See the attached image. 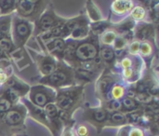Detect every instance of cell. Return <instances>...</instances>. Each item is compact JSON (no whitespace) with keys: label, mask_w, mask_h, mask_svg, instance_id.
Returning a JSON list of instances; mask_svg holds the SVG:
<instances>
[{"label":"cell","mask_w":159,"mask_h":136,"mask_svg":"<svg viewBox=\"0 0 159 136\" xmlns=\"http://www.w3.org/2000/svg\"><path fill=\"white\" fill-rule=\"evenodd\" d=\"M10 108V102L7 99H3L0 101V112H6Z\"/></svg>","instance_id":"cell-28"},{"label":"cell","mask_w":159,"mask_h":136,"mask_svg":"<svg viewBox=\"0 0 159 136\" xmlns=\"http://www.w3.org/2000/svg\"><path fill=\"white\" fill-rule=\"evenodd\" d=\"M132 7V2L127 0H117L113 3V10L116 13H125Z\"/></svg>","instance_id":"cell-3"},{"label":"cell","mask_w":159,"mask_h":136,"mask_svg":"<svg viewBox=\"0 0 159 136\" xmlns=\"http://www.w3.org/2000/svg\"><path fill=\"white\" fill-rule=\"evenodd\" d=\"M77 134L79 136H86L88 134V130L85 126H80L77 129Z\"/></svg>","instance_id":"cell-36"},{"label":"cell","mask_w":159,"mask_h":136,"mask_svg":"<svg viewBox=\"0 0 159 136\" xmlns=\"http://www.w3.org/2000/svg\"><path fill=\"white\" fill-rule=\"evenodd\" d=\"M7 95V101H10V102H16L19 98V93H18V91H16L15 89H10L7 91L6 93Z\"/></svg>","instance_id":"cell-24"},{"label":"cell","mask_w":159,"mask_h":136,"mask_svg":"<svg viewBox=\"0 0 159 136\" xmlns=\"http://www.w3.org/2000/svg\"><path fill=\"white\" fill-rule=\"evenodd\" d=\"M45 111H46V114L49 118H55L57 116V114H58V109H57L56 106L53 105V104H48L46 106Z\"/></svg>","instance_id":"cell-19"},{"label":"cell","mask_w":159,"mask_h":136,"mask_svg":"<svg viewBox=\"0 0 159 136\" xmlns=\"http://www.w3.org/2000/svg\"><path fill=\"white\" fill-rule=\"evenodd\" d=\"M126 120V117L122 114V113H119V112H116V113H114L112 115V120L114 122H116V123H120V122H124Z\"/></svg>","instance_id":"cell-27"},{"label":"cell","mask_w":159,"mask_h":136,"mask_svg":"<svg viewBox=\"0 0 159 136\" xmlns=\"http://www.w3.org/2000/svg\"><path fill=\"white\" fill-rule=\"evenodd\" d=\"M153 32V28L151 27V25H143L137 33V35L139 36L140 39H146L148 38Z\"/></svg>","instance_id":"cell-13"},{"label":"cell","mask_w":159,"mask_h":136,"mask_svg":"<svg viewBox=\"0 0 159 136\" xmlns=\"http://www.w3.org/2000/svg\"><path fill=\"white\" fill-rule=\"evenodd\" d=\"M112 95L115 99H120L123 95H124V89L123 87L116 85L114 86L113 90H112Z\"/></svg>","instance_id":"cell-20"},{"label":"cell","mask_w":159,"mask_h":136,"mask_svg":"<svg viewBox=\"0 0 159 136\" xmlns=\"http://www.w3.org/2000/svg\"><path fill=\"white\" fill-rule=\"evenodd\" d=\"M105 118H106V113L103 110H98L94 114V119L97 121H102L105 120Z\"/></svg>","instance_id":"cell-29"},{"label":"cell","mask_w":159,"mask_h":136,"mask_svg":"<svg viewBox=\"0 0 159 136\" xmlns=\"http://www.w3.org/2000/svg\"><path fill=\"white\" fill-rule=\"evenodd\" d=\"M122 106L121 102H119L118 100H114L112 101V103L110 104V107L114 110H119Z\"/></svg>","instance_id":"cell-34"},{"label":"cell","mask_w":159,"mask_h":136,"mask_svg":"<svg viewBox=\"0 0 159 136\" xmlns=\"http://www.w3.org/2000/svg\"><path fill=\"white\" fill-rule=\"evenodd\" d=\"M0 49L5 50H10L12 49V43L10 41V39L7 38V37H3L0 38Z\"/></svg>","instance_id":"cell-21"},{"label":"cell","mask_w":159,"mask_h":136,"mask_svg":"<svg viewBox=\"0 0 159 136\" xmlns=\"http://www.w3.org/2000/svg\"><path fill=\"white\" fill-rule=\"evenodd\" d=\"M34 8V2L32 1H20L19 4V9L23 15H29Z\"/></svg>","instance_id":"cell-7"},{"label":"cell","mask_w":159,"mask_h":136,"mask_svg":"<svg viewBox=\"0 0 159 136\" xmlns=\"http://www.w3.org/2000/svg\"><path fill=\"white\" fill-rule=\"evenodd\" d=\"M3 56H5V51L0 49V57H3Z\"/></svg>","instance_id":"cell-41"},{"label":"cell","mask_w":159,"mask_h":136,"mask_svg":"<svg viewBox=\"0 0 159 136\" xmlns=\"http://www.w3.org/2000/svg\"><path fill=\"white\" fill-rule=\"evenodd\" d=\"M97 49L91 43H83L75 49V56L82 61H89L95 59Z\"/></svg>","instance_id":"cell-1"},{"label":"cell","mask_w":159,"mask_h":136,"mask_svg":"<svg viewBox=\"0 0 159 136\" xmlns=\"http://www.w3.org/2000/svg\"><path fill=\"white\" fill-rule=\"evenodd\" d=\"M132 74H133V70L131 68H126L123 73V75L126 78H130L132 77Z\"/></svg>","instance_id":"cell-37"},{"label":"cell","mask_w":159,"mask_h":136,"mask_svg":"<svg viewBox=\"0 0 159 136\" xmlns=\"http://www.w3.org/2000/svg\"><path fill=\"white\" fill-rule=\"evenodd\" d=\"M48 49L52 53H61L64 50L65 46L61 39H55L48 45Z\"/></svg>","instance_id":"cell-5"},{"label":"cell","mask_w":159,"mask_h":136,"mask_svg":"<svg viewBox=\"0 0 159 136\" xmlns=\"http://www.w3.org/2000/svg\"><path fill=\"white\" fill-rule=\"evenodd\" d=\"M123 106L127 109H134L136 107L137 104H136V102L132 98H126L123 101Z\"/></svg>","instance_id":"cell-26"},{"label":"cell","mask_w":159,"mask_h":136,"mask_svg":"<svg viewBox=\"0 0 159 136\" xmlns=\"http://www.w3.org/2000/svg\"><path fill=\"white\" fill-rule=\"evenodd\" d=\"M129 136H143V133L140 129H134L130 132Z\"/></svg>","instance_id":"cell-38"},{"label":"cell","mask_w":159,"mask_h":136,"mask_svg":"<svg viewBox=\"0 0 159 136\" xmlns=\"http://www.w3.org/2000/svg\"><path fill=\"white\" fill-rule=\"evenodd\" d=\"M55 68H56V65L53 62L46 61L41 65V72L44 75H51L52 73H54Z\"/></svg>","instance_id":"cell-14"},{"label":"cell","mask_w":159,"mask_h":136,"mask_svg":"<svg viewBox=\"0 0 159 136\" xmlns=\"http://www.w3.org/2000/svg\"><path fill=\"white\" fill-rule=\"evenodd\" d=\"M62 136H73V134H72V132H71V131L67 130V131L63 134V135Z\"/></svg>","instance_id":"cell-40"},{"label":"cell","mask_w":159,"mask_h":136,"mask_svg":"<svg viewBox=\"0 0 159 136\" xmlns=\"http://www.w3.org/2000/svg\"><path fill=\"white\" fill-rule=\"evenodd\" d=\"M121 65L126 69V68H129L131 66V60L129 58H124L121 62Z\"/></svg>","instance_id":"cell-35"},{"label":"cell","mask_w":159,"mask_h":136,"mask_svg":"<svg viewBox=\"0 0 159 136\" xmlns=\"http://www.w3.org/2000/svg\"><path fill=\"white\" fill-rule=\"evenodd\" d=\"M29 33H30V29H29V26L26 23L21 22V23H19L16 26V35L20 39L23 40L29 35Z\"/></svg>","instance_id":"cell-8"},{"label":"cell","mask_w":159,"mask_h":136,"mask_svg":"<svg viewBox=\"0 0 159 136\" xmlns=\"http://www.w3.org/2000/svg\"><path fill=\"white\" fill-rule=\"evenodd\" d=\"M34 103H35L36 105H38L39 106H45V105L47 104V102H48L47 96H46L44 93H42V92L36 93V94L34 95Z\"/></svg>","instance_id":"cell-18"},{"label":"cell","mask_w":159,"mask_h":136,"mask_svg":"<svg viewBox=\"0 0 159 136\" xmlns=\"http://www.w3.org/2000/svg\"><path fill=\"white\" fill-rule=\"evenodd\" d=\"M116 40V34L112 31H108L104 33L102 36V41L104 44H112Z\"/></svg>","instance_id":"cell-16"},{"label":"cell","mask_w":159,"mask_h":136,"mask_svg":"<svg viewBox=\"0 0 159 136\" xmlns=\"http://www.w3.org/2000/svg\"><path fill=\"white\" fill-rule=\"evenodd\" d=\"M10 26V18L9 17H3L0 19V35H6L9 32Z\"/></svg>","instance_id":"cell-12"},{"label":"cell","mask_w":159,"mask_h":136,"mask_svg":"<svg viewBox=\"0 0 159 136\" xmlns=\"http://www.w3.org/2000/svg\"><path fill=\"white\" fill-rule=\"evenodd\" d=\"M78 77L80 78H89L91 77V73L90 71H87L85 69H82V70H79L78 71Z\"/></svg>","instance_id":"cell-32"},{"label":"cell","mask_w":159,"mask_h":136,"mask_svg":"<svg viewBox=\"0 0 159 136\" xmlns=\"http://www.w3.org/2000/svg\"><path fill=\"white\" fill-rule=\"evenodd\" d=\"M12 1H1L0 2V9L2 11H6V10H8L9 8L12 7L13 4Z\"/></svg>","instance_id":"cell-31"},{"label":"cell","mask_w":159,"mask_h":136,"mask_svg":"<svg viewBox=\"0 0 159 136\" xmlns=\"http://www.w3.org/2000/svg\"><path fill=\"white\" fill-rule=\"evenodd\" d=\"M125 45H126V40L121 37L115 40V53L118 51H122V49L125 48Z\"/></svg>","instance_id":"cell-25"},{"label":"cell","mask_w":159,"mask_h":136,"mask_svg":"<svg viewBox=\"0 0 159 136\" xmlns=\"http://www.w3.org/2000/svg\"><path fill=\"white\" fill-rule=\"evenodd\" d=\"M73 99L67 95H61L58 99V106L61 109H69L73 105Z\"/></svg>","instance_id":"cell-10"},{"label":"cell","mask_w":159,"mask_h":136,"mask_svg":"<svg viewBox=\"0 0 159 136\" xmlns=\"http://www.w3.org/2000/svg\"><path fill=\"white\" fill-rule=\"evenodd\" d=\"M140 50V43L138 41H135L133 43H131L130 47H129V52L133 55L137 54Z\"/></svg>","instance_id":"cell-30"},{"label":"cell","mask_w":159,"mask_h":136,"mask_svg":"<svg viewBox=\"0 0 159 136\" xmlns=\"http://www.w3.org/2000/svg\"><path fill=\"white\" fill-rule=\"evenodd\" d=\"M140 50L143 56H149L152 53V47L149 43L145 42L142 44V46L140 47Z\"/></svg>","instance_id":"cell-23"},{"label":"cell","mask_w":159,"mask_h":136,"mask_svg":"<svg viewBox=\"0 0 159 136\" xmlns=\"http://www.w3.org/2000/svg\"><path fill=\"white\" fill-rule=\"evenodd\" d=\"M112 84H113V80H112L111 77H103L101 80V82L99 83V90L102 92V94H105L109 91Z\"/></svg>","instance_id":"cell-11"},{"label":"cell","mask_w":159,"mask_h":136,"mask_svg":"<svg viewBox=\"0 0 159 136\" xmlns=\"http://www.w3.org/2000/svg\"><path fill=\"white\" fill-rule=\"evenodd\" d=\"M101 55H102V58L107 62H110L114 59L115 57V52L113 49H109V48H105L102 50L101 52Z\"/></svg>","instance_id":"cell-17"},{"label":"cell","mask_w":159,"mask_h":136,"mask_svg":"<svg viewBox=\"0 0 159 136\" xmlns=\"http://www.w3.org/2000/svg\"><path fill=\"white\" fill-rule=\"evenodd\" d=\"M68 33H71L72 35L75 38H80L86 35V27L81 24L79 21H72L68 25H66Z\"/></svg>","instance_id":"cell-2"},{"label":"cell","mask_w":159,"mask_h":136,"mask_svg":"<svg viewBox=\"0 0 159 136\" xmlns=\"http://www.w3.org/2000/svg\"><path fill=\"white\" fill-rule=\"evenodd\" d=\"M145 16V10L142 6H137L133 8L131 12V17L135 20H143Z\"/></svg>","instance_id":"cell-15"},{"label":"cell","mask_w":159,"mask_h":136,"mask_svg":"<svg viewBox=\"0 0 159 136\" xmlns=\"http://www.w3.org/2000/svg\"><path fill=\"white\" fill-rule=\"evenodd\" d=\"M89 16H90L91 20H93V21H99L100 20V18H101L100 13H99L98 9L93 5L89 6Z\"/></svg>","instance_id":"cell-22"},{"label":"cell","mask_w":159,"mask_h":136,"mask_svg":"<svg viewBox=\"0 0 159 136\" xmlns=\"http://www.w3.org/2000/svg\"><path fill=\"white\" fill-rule=\"evenodd\" d=\"M67 79V76L64 72H61V71H58V72H54L52 73L49 77H48V82L51 83L52 85H55V86H60L61 84H63Z\"/></svg>","instance_id":"cell-4"},{"label":"cell","mask_w":159,"mask_h":136,"mask_svg":"<svg viewBox=\"0 0 159 136\" xmlns=\"http://www.w3.org/2000/svg\"><path fill=\"white\" fill-rule=\"evenodd\" d=\"M7 80V76L5 72H0V83H5Z\"/></svg>","instance_id":"cell-39"},{"label":"cell","mask_w":159,"mask_h":136,"mask_svg":"<svg viewBox=\"0 0 159 136\" xmlns=\"http://www.w3.org/2000/svg\"><path fill=\"white\" fill-rule=\"evenodd\" d=\"M21 119H22L21 114H20L19 111H16V110L9 111V112H7V114L6 115V121H7L8 124H10V125L18 124L19 122H20Z\"/></svg>","instance_id":"cell-6"},{"label":"cell","mask_w":159,"mask_h":136,"mask_svg":"<svg viewBox=\"0 0 159 136\" xmlns=\"http://www.w3.org/2000/svg\"><path fill=\"white\" fill-rule=\"evenodd\" d=\"M141 119V116L139 113H131L129 115V120L132 123H136L140 120Z\"/></svg>","instance_id":"cell-33"},{"label":"cell","mask_w":159,"mask_h":136,"mask_svg":"<svg viewBox=\"0 0 159 136\" xmlns=\"http://www.w3.org/2000/svg\"><path fill=\"white\" fill-rule=\"evenodd\" d=\"M53 24H54L53 18L48 16V15H46L41 19L40 23H39V27L41 30L47 31V30H50L53 27Z\"/></svg>","instance_id":"cell-9"}]
</instances>
